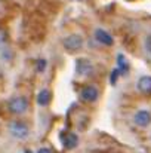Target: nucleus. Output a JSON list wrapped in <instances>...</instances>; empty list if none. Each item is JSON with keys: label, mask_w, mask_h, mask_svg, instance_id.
I'll use <instances>...</instances> for the list:
<instances>
[{"label": "nucleus", "mask_w": 151, "mask_h": 153, "mask_svg": "<svg viewBox=\"0 0 151 153\" xmlns=\"http://www.w3.org/2000/svg\"><path fill=\"white\" fill-rule=\"evenodd\" d=\"M7 128H9L10 135H13L15 138H21V140H24V138H27L28 134H30L28 126H27L24 122H19V120H13V122H10Z\"/></svg>", "instance_id": "1"}, {"label": "nucleus", "mask_w": 151, "mask_h": 153, "mask_svg": "<svg viewBox=\"0 0 151 153\" xmlns=\"http://www.w3.org/2000/svg\"><path fill=\"white\" fill-rule=\"evenodd\" d=\"M83 46V37L80 34H70L68 37L64 39V48L70 52L79 51Z\"/></svg>", "instance_id": "2"}, {"label": "nucleus", "mask_w": 151, "mask_h": 153, "mask_svg": "<svg viewBox=\"0 0 151 153\" xmlns=\"http://www.w3.org/2000/svg\"><path fill=\"white\" fill-rule=\"evenodd\" d=\"M7 107H9V110H10L12 113L21 114V113H24V111L28 108V101H27L24 97H15V98H12V100L9 101Z\"/></svg>", "instance_id": "3"}, {"label": "nucleus", "mask_w": 151, "mask_h": 153, "mask_svg": "<svg viewBox=\"0 0 151 153\" xmlns=\"http://www.w3.org/2000/svg\"><path fill=\"white\" fill-rule=\"evenodd\" d=\"M133 120H135V123H136L138 126H141V128L148 126L151 122L150 111H148V110H138V111L135 113V116H133Z\"/></svg>", "instance_id": "4"}, {"label": "nucleus", "mask_w": 151, "mask_h": 153, "mask_svg": "<svg viewBox=\"0 0 151 153\" xmlns=\"http://www.w3.org/2000/svg\"><path fill=\"white\" fill-rule=\"evenodd\" d=\"M80 95H82V98H83L86 102H92V101H95V100L98 98L99 92H98L96 86H94V85H88V86H85V88L82 89Z\"/></svg>", "instance_id": "5"}, {"label": "nucleus", "mask_w": 151, "mask_h": 153, "mask_svg": "<svg viewBox=\"0 0 151 153\" xmlns=\"http://www.w3.org/2000/svg\"><path fill=\"white\" fill-rule=\"evenodd\" d=\"M95 39L99 42L101 45H105V46H111V45L114 43L113 36H111L108 31L102 30V28H98V30L95 31Z\"/></svg>", "instance_id": "6"}, {"label": "nucleus", "mask_w": 151, "mask_h": 153, "mask_svg": "<svg viewBox=\"0 0 151 153\" xmlns=\"http://www.w3.org/2000/svg\"><path fill=\"white\" fill-rule=\"evenodd\" d=\"M92 71V62L89 59H79L77 61V73L80 76H88Z\"/></svg>", "instance_id": "7"}, {"label": "nucleus", "mask_w": 151, "mask_h": 153, "mask_svg": "<svg viewBox=\"0 0 151 153\" xmlns=\"http://www.w3.org/2000/svg\"><path fill=\"white\" fill-rule=\"evenodd\" d=\"M136 86H138V89L141 92L151 94V76H142V77H139Z\"/></svg>", "instance_id": "8"}, {"label": "nucleus", "mask_w": 151, "mask_h": 153, "mask_svg": "<svg viewBox=\"0 0 151 153\" xmlns=\"http://www.w3.org/2000/svg\"><path fill=\"white\" fill-rule=\"evenodd\" d=\"M50 98H52V95H50L49 89H42L37 94V104L39 105H48L50 102Z\"/></svg>", "instance_id": "9"}, {"label": "nucleus", "mask_w": 151, "mask_h": 153, "mask_svg": "<svg viewBox=\"0 0 151 153\" xmlns=\"http://www.w3.org/2000/svg\"><path fill=\"white\" fill-rule=\"evenodd\" d=\"M77 143H79V138H77V135L73 134V132H68V134L65 135V138H64V146H65L67 149H74V147L77 146Z\"/></svg>", "instance_id": "10"}, {"label": "nucleus", "mask_w": 151, "mask_h": 153, "mask_svg": "<svg viewBox=\"0 0 151 153\" xmlns=\"http://www.w3.org/2000/svg\"><path fill=\"white\" fill-rule=\"evenodd\" d=\"M117 61H119V73H126L127 70H129V64H127V61L124 59V56L123 55H119L117 56Z\"/></svg>", "instance_id": "11"}, {"label": "nucleus", "mask_w": 151, "mask_h": 153, "mask_svg": "<svg viewBox=\"0 0 151 153\" xmlns=\"http://www.w3.org/2000/svg\"><path fill=\"white\" fill-rule=\"evenodd\" d=\"M45 68H46V61L45 59H39L37 61V70L39 71H43Z\"/></svg>", "instance_id": "12"}, {"label": "nucleus", "mask_w": 151, "mask_h": 153, "mask_svg": "<svg viewBox=\"0 0 151 153\" xmlns=\"http://www.w3.org/2000/svg\"><path fill=\"white\" fill-rule=\"evenodd\" d=\"M4 42H6V31L0 28V48L4 45Z\"/></svg>", "instance_id": "13"}, {"label": "nucleus", "mask_w": 151, "mask_h": 153, "mask_svg": "<svg viewBox=\"0 0 151 153\" xmlns=\"http://www.w3.org/2000/svg\"><path fill=\"white\" fill-rule=\"evenodd\" d=\"M111 83L114 85L116 83V80H117V77H119V70H113V73H111Z\"/></svg>", "instance_id": "14"}, {"label": "nucleus", "mask_w": 151, "mask_h": 153, "mask_svg": "<svg viewBox=\"0 0 151 153\" xmlns=\"http://www.w3.org/2000/svg\"><path fill=\"white\" fill-rule=\"evenodd\" d=\"M37 153H55V152L52 149H49V147H42V149H39Z\"/></svg>", "instance_id": "15"}, {"label": "nucleus", "mask_w": 151, "mask_h": 153, "mask_svg": "<svg viewBox=\"0 0 151 153\" xmlns=\"http://www.w3.org/2000/svg\"><path fill=\"white\" fill-rule=\"evenodd\" d=\"M147 49H148V52H150V55H151V37L147 39Z\"/></svg>", "instance_id": "16"}, {"label": "nucleus", "mask_w": 151, "mask_h": 153, "mask_svg": "<svg viewBox=\"0 0 151 153\" xmlns=\"http://www.w3.org/2000/svg\"><path fill=\"white\" fill-rule=\"evenodd\" d=\"M25 153H31V152H25Z\"/></svg>", "instance_id": "17"}]
</instances>
